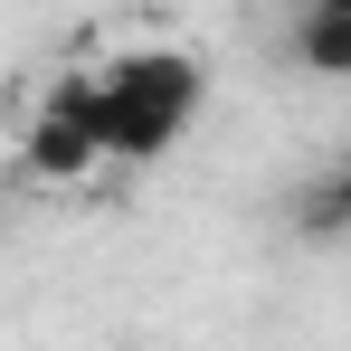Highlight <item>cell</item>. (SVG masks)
Returning <instances> with one entry per match:
<instances>
[{
    "label": "cell",
    "mask_w": 351,
    "mask_h": 351,
    "mask_svg": "<svg viewBox=\"0 0 351 351\" xmlns=\"http://www.w3.org/2000/svg\"><path fill=\"white\" fill-rule=\"evenodd\" d=\"M58 105L105 143V162H162L190 143V123L209 105V66L190 48H123V58L66 76Z\"/></svg>",
    "instance_id": "obj_1"
},
{
    "label": "cell",
    "mask_w": 351,
    "mask_h": 351,
    "mask_svg": "<svg viewBox=\"0 0 351 351\" xmlns=\"http://www.w3.org/2000/svg\"><path fill=\"white\" fill-rule=\"evenodd\" d=\"M294 58H304V66H323V76H351V10H342V0H313V10H304Z\"/></svg>",
    "instance_id": "obj_2"
},
{
    "label": "cell",
    "mask_w": 351,
    "mask_h": 351,
    "mask_svg": "<svg viewBox=\"0 0 351 351\" xmlns=\"http://www.w3.org/2000/svg\"><path fill=\"white\" fill-rule=\"evenodd\" d=\"M294 228H304V237H342L351 228V171L304 180V190H294Z\"/></svg>",
    "instance_id": "obj_3"
},
{
    "label": "cell",
    "mask_w": 351,
    "mask_h": 351,
    "mask_svg": "<svg viewBox=\"0 0 351 351\" xmlns=\"http://www.w3.org/2000/svg\"><path fill=\"white\" fill-rule=\"evenodd\" d=\"M342 10H351V0H342Z\"/></svg>",
    "instance_id": "obj_4"
}]
</instances>
